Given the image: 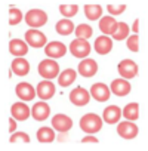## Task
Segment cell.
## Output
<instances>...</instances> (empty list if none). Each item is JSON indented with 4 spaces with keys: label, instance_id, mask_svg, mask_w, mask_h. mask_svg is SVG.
I'll list each match as a JSON object with an SVG mask.
<instances>
[{
    "label": "cell",
    "instance_id": "32",
    "mask_svg": "<svg viewBox=\"0 0 148 151\" xmlns=\"http://www.w3.org/2000/svg\"><path fill=\"white\" fill-rule=\"evenodd\" d=\"M107 9H108L110 15H113V17H117V15H120L121 12H124V9H126V5H124V3H110V5L107 6Z\"/></svg>",
    "mask_w": 148,
    "mask_h": 151
},
{
    "label": "cell",
    "instance_id": "27",
    "mask_svg": "<svg viewBox=\"0 0 148 151\" xmlns=\"http://www.w3.org/2000/svg\"><path fill=\"white\" fill-rule=\"evenodd\" d=\"M85 14L91 21H96L102 15V8L99 5H86L85 6Z\"/></svg>",
    "mask_w": 148,
    "mask_h": 151
},
{
    "label": "cell",
    "instance_id": "15",
    "mask_svg": "<svg viewBox=\"0 0 148 151\" xmlns=\"http://www.w3.org/2000/svg\"><path fill=\"white\" fill-rule=\"evenodd\" d=\"M36 92H37V95H39L40 99H45V101H46V99H50V98L55 95V86H53L52 82L43 80V82L39 83Z\"/></svg>",
    "mask_w": 148,
    "mask_h": 151
},
{
    "label": "cell",
    "instance_id": "35",
    "mask_svg": "<svg viewBox=\"0 0 148 151\" xmlns=\"http://www.w3.org/2000/svg\"><path fill=\"white\" fill-rule=\"evenodd\" d=\"M82 142H83V144H98V139H96L95 136H85V138L82 139Z\"/></svg>",
    "mask_w": 148,
    "mask_h": 151
},
{
    "label": "cell",
    "instance_id": "19",
    "mask_svg": "<svg viewBox=\"0 0 148 151\" xmlns=\"http://www.w3.org/2000/svg\"><path fill=\"white\" fill-rule=\"evenodd\" d=\"M117 25L119 22L114 19V17H104L99 19V30L104 33V34H114L116 30H117Z\"/></svg>",
    "mask_w": 148,
    "mask_h": 151
},
{
    "label": "cell",
    "instance_id": "1",
    "mask_svg": "<svg viewBox=\"0 0 148 151\" xmlns=\"http://www.w3.org/2000/svg\"><path fill=\"white\" fill-rule=\"evenodd\" d=\"M80 127H82V130H83L85 133L93 135V133H96V132L101 130V127H102V120H101L99 116H96V114H93V113H89V114H86V116H83V117L80 119Z\"/></svg>",
    "mask_w": 148,
    "mask_h": 151
},
{
    "label": "cell",
    "instance_id": "31",
    "mask_svg": "<svg viewBox=\"0 0 148 151\" xmlns=\"http://www.w3.org/2000/svg\"><path fill=\"white\" fill-rule=\"evenodd\" d=\"M22 21V12L17 8H11L9 9V24L11 25H17Z\"/></svg>",
    "mask_w": 148,
    "mask_h": 151
},
{
    "label": "cell",
    "instance_id": "12",
    "mask_svg": "<svg viewBox=\"0 0 148 151\" xmlns=\"http://www.w3.org/2000/svg\"><path fill=\"white\" fill-rule=\"evenodd\" d=\"M111 89V92L114 93V95H117V96H126L129 92H130V83L127 82V80H124V79H116V80H113V83H111V86H110Z\"/></svg>",
    "mask_w": 148,
    "mask_h": 151
},
{
    "label": "cell",
    "instance_id": "28",
    "mask_svg": "<svg viewBox=\"0 0 148 151\" xmlns=\"http://www.w3.org/2000/svg\"><path fill=\"white\" fill-rule=\"evenodd\" d=\"M92 34H93V31H92V27L91 25L80 24L79 27H76V36H77V39L88 40L89 37H92Z\"/></svg>",
    "mask_w": 148,
    "mask_h": 151
},
{
    "label": "cell",
    "instance_id": "18",
    "mask_svg": "<svg viewBox=\"0 0 148 151\" xmlns=\"http://www.w3.org/2000/svg\"><path fill=\"white\" fill-rule=\"evenodd\" d=\"M9 52L18 58H22L27 52H28V46L25 42L19 40V39H12L9 42Z\"/></svg>",
    "mask_w": 148,
    "mask_h": 151
},
{
    "label": "cell",
    "instance_id": "17",
    "mask_svg": "<svg viewBox=\"0 0 148 151\" xmlns=\"http://www.w3.org/2000/svg\"><path fill=\"white\" fill-rule=\"evenodd\" d=\"M31 114H33V117H34L37 122H43V120H46V119L49 117L50 108H49V105H47L46 102H37V104H34V107L31 108Z\"/></svg>",
    "mask_w": 148,
    "mask_h": 151
},
{
    "label": "cell",
    "instance_id": "11",
    "mask_svg": "<svg viewBox=\"0 0 148 151\" xmlns=\"http://www.w3.org/2000/svg\"><path fill=\"white\" fill-rule=\"evenodd\" d=\"M110 93H111L110 88L105 86L104 83H95L91 88V95L99 102H104V101L110 99Z\"/></svg>",
    "mask_w": 148,
    "mask_h": 151
},
{
    "label": "cell",
    "instance_id": "6",
    "mask_svg": "<svg viewBox=\"0 0 148 151\" xmlns=\"http://www.w3.org/2000/svg\"><path fill=\"white\" fill-rule=\"evenodd\" d=\"M89 99H91V95H89V92L85 88H76L74 91H71V93H70V101L74 105H77V107L86 105L89 102Z\"/></svg>",
    "mask_w": 148,
    "mask_h": 151
},
{
    "label": "cell",
    "instance_id": "23",
    "mask_svg": "<svg viewBox=\"0 0 148 151\" xmlns=\"http://www.w3.org/2000/svg\"><path fill=\"white\" fill-rule=\"evenodd\" d=\"M76 79H77V73L71 68H68V70H64L58 76V83H59V86L65 88V86H70Z\"/></svg>",
    "mask_w": 148,
    "mask_h": 151
},
{
    "label": "cell",
    "instance_id": "26",
    "mask_svg": "<svg viewBox=\"0 0 148 151\" xmlns=\"http://www.w3.org/2000/svg\"><path fill=\"white\" fill-rule=\"evenodd\" d=\"M55 28H56V33L58 34L68 36V34H71L74 31V24L70 19H61V21H58V24H56Z\"/></svg>",
    "mask_w": 148,
    "mask_h": 151
},
{
    "label": "cell",
    "instance_id": "25",
    "mask_svg": "<svg viewBox=\"0 0 148 151\" xmlns=\"http://www.w3.org/2000/svg\"><path fill=\"white\" fill-rule=\"evenodd\" d=\"M123 116L127 119V120H138L139 117V104L136 102H130L127 104L124 108H123Z\"/></svg>",
    "mask_w": 148,
    "mask_h": 151
},
{
    "label": "cell",
    "instance_id": "16",
    "mask_svg": "<svg viewBox=\"0 0 148 151\" xmlns=\"http://www.w3.org/2000/svg\"><path fill=\"white\" fill-rule=\"evenodd\" d=\"M11 113H12L15 120H27L31 114V110L24 102H15L11 108Z\"/></svg>",
    "mask_w": 148,
    "mask_h": 151
},
{
    "label": "cell",
    "instance_id": "8",
    "mask_svg": "<svg viewBox=\"0 0 148 151\" xmlns=\"http://www.w3.org/2000/svg\"><path fill=\"white\" fill-rule=\"evenodd\" d=\"M138 132H139L138 126L135 123H130V122H121L117 126V133L121 138H124V139H133V138H136Z\"/></svg>",
    "mask_w": 148,
    "mask_h": 151
},
{
    "label": "cell",
    "instance_id": "14",
    "mask_svg": "<svg viewBox=\"0 0 148 151\" xmlns=\"http://www.w3.org/2000/svg\"><path fill=\"white\" fill-rule=\"evenodd\" d=\"M98 71V64L88 58V59H83L80 64H79V73L82 76H85V77H92V76H95Z\"/></svg>",
    "mask_w": 148,
    "mask_h": 151
},
{
    "label": "cell",
    "instance_id": "33",
    "mask_svg": "<svg viewBox=\"0 0 148 151\" xmlns=\"http://www.w3.org/2000/svg\"><path fill=\"white\" fill-rule=\"evenodd\" d=\"M12 144H18V142H22V144H28L30 142V136L24 132H15L14 135H11V139H9Z\"/></svg>",
    "mask_w": 148,
    "mask_h": 151
},
{
    "label": "cell",
    "instance_id": "36",
    "mask_svg": "<svg viewBox=\"0 0 148 151\" xmlns=\"http://www.w3.org/2000/svg\"><path fill=\"white\" fill-rule=\"evenodd\" d=\"M17 129V123H15V119H9V132L14 133Z\"/></svg>",
    "mask_w": 148,
    "mask_h": 151
},
{
    "label": "cell",
    "instance_id": "13",
    "mask_svg": "<svg viewBox=\"0 0 148 151\" xmlns=\"http://www.w3.org/2000/svg\"><path fill=\"white\" fill-rule=\"evenodd\" d=\"M67 52V47L61 42H50L45 47V53L50 58H62Z\"/></svg>",
    "mask_w": 148,
    "mask_h": 151
},
{
    "label": "cell",
    "instance_id": "3",
    "mask_svg": "<svg viewBox=\"0 0 148 151\" xmlns=\"http://www.w3.org/2000/svg\"><path fill=\"white\" fill-rule=\"evenodd\" d=\"M70 52L76 58H86L91 53V45L88 40H83V39L73 40L70 45Z\"/></svg>",
    "mask_w": 148,
    "mask_h": 151
},
{
    "label": "cell",
    "instance_id": "5",
    "mask_svg": "<svg viewBox=\"0 0 148 151\" xmlns=\"http://www.w3.org/2000/svg\"><path fill=\"white\" fill-rule=\"evenodd\" d=\"M117 70H119L120 76L124 77V79H133L135 76H138V71H139L138 64L135 61H132V59L120 61V64L117 65Z\"/></svg>",
    "mask_w": 148,
    "mask_h": 151
},
{
    "label": "cell",
    "instance_id": "37",
    "mask_svg": "<svg viewBox=\"0 0 148 151\" xmlns=\"http://www.w3.org/2000/svg\"><path fill=\"white\" fill-rule=\"evenodd\" d=\"M132 30H133L135 34L139 31V19H135V22H133V28H132Z\"/></svg>",
    "mask_w": 148,
    "mask_h": 151
},
{
    "label": "cell",
    "instance_id": "7",
    "mask_svg": "<svg viewBox=\"0 0 148 151\" xmlns=\"http://www.w3.org/2000/svg\"><path fill=\"white\" fill-rule=\"evenodd\" d=\"M25 40H27V45H30L33 47H42L46 45V36L42 31L34 30V28H31L25 33Z\"/></svg>",
    "mask_w": 148,
    "mask_h": 151
},
{
    "label": "cell",
    "instance_id": "34",
    "mask_svg": "<svg viewBox=\"0 0 148 151\" xmlns=\"http://www.w3.org/2000/svg\"><path fill=\"white\" fill-rule=\"evenodd\" d=\"M127 47L132 50V52H138L139 50V37L138 34H133L127 39Z\"/></svg>",
    "mask_w": 148,
    "mask_h": 151
},
{
    "label": "cell",
    "instance_id": "22",
    "mask_svg": "<svg viewBox=\"0 0 148 151\" xmlns=\"http://www.w3.org/2000/svg\"><path fill=\"white\" fill-rule=\"evenodd\" d=\"M11 70H12L17 76H27L28 71H30V64H28V61L24 59V58H17V59L12 62Z\"/></svg>",
    "mask_w": 148,
    "mask_h": 151
},
{
    "label": "cell",
    "instance_id": "24",
    "mask_svg": "<svg viewBox=\"0 0 148 151\" xmlns=\"http://www.w3.org/2000/svg\"><path fill=\"white\" fill-rule=\"evenodd\" d=\"M37 139H39V142H42V144H49V142H52V141L55 139V132H53V129H50V127H47V126L40 127V129L37 130Z\"/></svg>",
    "mask_w": 148,
    "mask_h": 151
},
{
    "label": "cell",
    "instance_id": "30",
    "mask_svg": "<svg viewBox=\"0 0 148 151\" xmlns=\"http://www.w3.org/2000/svg\"><path fill=\"white\" fill-rule=\"evenodd\" d=\"M59 12L62 14V17L71 18L79 12V6L77 5H61L59 6Z\"/></svg>",
    "mask_w": 148,
    "mask_h": 151
},
{
    "label": "cell",
    "instance_id": "29",
    "mask_svg": "<svg viewBox=\"0 0 148 151\" xmlns=\"http://www.w3.org/2000/svg\"><path fill=\"white\" fill-rule=\"evenodd\" d=\"M129 27H127V24H124V22H119V25H117V30H116V33L113 34V37H114V40H124L127 36H129Z\"/></svg>",
    "mask_w": 148,
    "mask_h": 151
},
{
    "label": "cell",
    "instance_id": "4",
    "mask_svg": "<svg viewBox=\"0 0 148 151\" xmlns=\"http://www.w3.org/2000/svg\"><path fill=\"white\" fill-rule=\"evenodd\" d=\"M25 21L30 27L33 28H37V27H43L46 22H47V15L40 11V9H31L27 12L25 15Z\"/></svg>",
    "mask_w": 148,
    "mask_h": 151
},
{
    "label": "cell",
    "instance_id": "20",
    "mask_svg": "<svg viewBox=\"0 0 148 151\" xmlns=\"http://www.w3.org/2000/svg\"><path fill=\"white\" fill-rule=\"evenodd\" d=\"M113 49V40L107 36H101L95 40V50L99 55H107Z\"/></svg>",
    "mask_w": 148,
    "mask_h": 151
},
{
    "label": "cell",
    "instance_id": "9",
    "mask_svg": "<svg viewBox=\"0 0 148 151\" xmlns=\"http://www.w3.org/2000/svg\"><path fill=\"white\" fill-rule=\"evenodd\" d=\"M52 126H53V129H56L62 133H67L73 127V120L65 114H56L52 117Z\"/></svg>",
    "mask_w": 148,
    "mask_h": 151
},
{
    "label": "cell",
    "instance_id": "10",
    "mask_svg": "<svg viewBox=\"0 0 148 151\" xmlns=\"http://www.w3.org/2000/svg\"><path fill=\"white\" fill-rule=\"evenodd\" d=\"M15 91H17L18 98L22 99V101H31V99H34V96H36V93H37V92L34 91V88H33L30 83H27V82L18 83Z\"/></svg>",
    "mask_w": 148,
    "mask_h": 151
},
{
    "label": "cell",
    "instance_id": "2",
    "mask_svg": "<svg viewBox=\"0 0 148 151\" xmlns=\"http://www.w3.org/2000/svg\"><path fill=\"white\" fill-rule=\"evenodd\" d=\"M39 74L45 79H55L59 76V65L53 59H43L39 64Z\"/></svg>",
    "mask_w": 148,
    "mask_h": 151
},
{
    "label": "cell",
    "instance_id": "21",
    "mask_svg": "<svg viewBox=\"0 0 148 151\" xmlns=\"http://www.w3.org/2000/svg\"><path fill=\"white\" fill-rule=\"evenodd\" d=\"M120 116H121V110H120L117 105H110V107H107V108L104 110V120H105V123H108V124L119 123Z\"/></svg>",
    "mask_w": 148,
    "mask_h": 151
}]
</instances>
